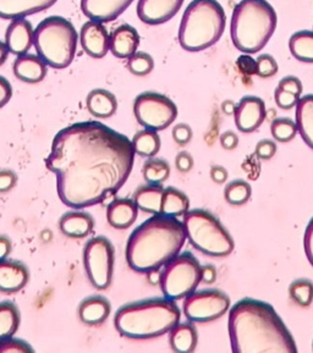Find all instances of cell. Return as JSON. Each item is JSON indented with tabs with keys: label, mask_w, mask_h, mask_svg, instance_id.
I'll return each mask as SVG.
<instances>
[{
	"label": "cell",
	"mask_w": 313,
	"mask_h": 353,
	"mask_svg": "<svg viewBox=\"0 0 313 353\" xmlns=\"http://www.w3.org/2000/svg\"><path fill=\"white\" fill-rule=\"evenodd\" d=\"M163 194L164 188L162 185H153L148 183L145 186H140L134 193V202L137 208L148 213V214H161L162 209Z\"/></svg>",
	"instance_id": "4316f807"
},
{
	"label": "cell",
	"mask_w": 313,
	"mask_h": 353,
	"mask_svg": "<svg viewBox=\"0 0 313 353\" xmlns=\"http://www.w3.org/2000/svg\"><path fill=\"white\" fill-rule=\"evenodd\" d=\"M33 34L34 28L25 17L12 20L6 33V44L9 53L17 57L28 53L33 46Z\"/></svg>",
	"instance_id": "e0dca14e"
},
{
	"label": "cell",
	"mask_w": 313,
	"mask_h": 353,
	"mask_svg": "<svg viewBox=\"0 0 313 353\" xmlns=\"http://www.w3.org/2000/svg\"><path fill=\"white\" fill-rule=\"evenodd\" d=\"M270 132L276 142L287 143L296 136V123L289 118L276 119L270 125Z\"/></svg>",
	"instance_id": "d590c367"
},
{
	"label": "cell",
	"mask_w": 313,
	"mask_h": 353,
	"mask_svg": "<svg viewBox=\"0 0 313 353\" xmlns=\"http://www.w3.org/2000/svg\"><path fill=\"white\" fill-rule=\"evenodd\" d=\"M128 69L132 75L143 77L150 75L154 69V60L148 53L136 52L128 59Z\"/></svg>",
	"instance_id": "8d00e7d4"
},
{
	"label": "cell",
	"mask_w": 313,
	"mask_h": 353,
	"mask_svg": "<svg viewBox=\"0 0 313 353\" xmlns=\"http://www.w3.org/2000/svg\"><path fill=\"white\" fill-rule=\"evenodd\" d=\"M303 247H305V253H306L308 262L313 267V218L310 220L306 231H305Z\"/></svg>",
	"instance_id": "f6af8a7d"
},
{
	"label": "cell",
	"mask_w": 313,
	"mask_h": 353,
	"mask_svg": "<svg viewBox=\"0 0 313 353\" xmlns=\"http://www.w3.org/2000/svg\"><path fill=\"white\" fill-rule=\"evenodd\" d=\"M184 225L176 218L156 214L134 230L126 245V261L137 273L161 269L181 252Z\"/></svg>",
	"instance_id": "3957f363"
},
{
	"label": "cell",
	"mask_w": 313,
	"mask_h": 353,
	"mask_svg": "<svg viewBox=\"0 0 313 353\" xmlns=\"http://www.w3.org/2000/svg\"><path fill=\"white\" fill-rule=\"evenodd\" d=\"M276 10L267 0H241L232 11V44L243 53H259L276 32Z\"/></svg>",
	"instance_id": "5b68a950"
},
{
	"label": "cell",
	"mask_w": 313,
	"mask_h": 353,
	"mask_svg": "<svg viewBox=\"0 0 313 353\" xmlns=\"http://www.w3.org/2000/svg\"><path fill=\"white\" fill-rule=\"evenodd\" d=\"M11 248V240L6 235H0V261L1 259H6V257L10 254Z\"/></svg>",
	"instance_id": "f5cc1de1"
},
{
	"label": "cell",
	"mask_w": 313,
	"mask_h": 353,
	"mask_svg": "<svg viewBox=\"0 0 313 353\" xmlns=\"http://www.w3.org/2000/svg\"><path fill=\"white\" fill-rule=\"evenodd\" d=\"M139 46L140 34L136 31L135 27L121 25L117 27L110 34L109 50L119 59H129L132 54L137 52Z\"/></svg>",
	"instance_id": "ffe728a7"
},
{
	"label": "cell",
	"mask_w": 313,
	"mask_h": 353,
	"mask_svg": "<svg viewBox=\"0 0 313 353\" xmlns=\"http://www.w3.org/2000/svg\"><path fill=\"white\" fill-rule=\"evenodd\" d=\"M210 175H211L212 181L216 183V185H223V183H225V182H227L228 177H229L227 169H225L224 166L221 165L212 166Z\"/></svg>",
	"instance_id": "816d5d0a"
},
{
	"label": "cell",
	"mask_w": 313,
	"mask_h": 353,
	"mask_svg": "<svg viewBox=\"0 0 313 353\" xmlns=\"http://www.w3.org/2000/svg\"><path fill=\"white\" fill-rule=\"evenodd\" d=\"M235 108L236 105L234 104V102H230V101H227V102L223 103V105H221V110L225 112L227 115H232L235 112Z\"/></svg>",
	"instance_id": "9f6ffc18"
},
{
	"label": "cell",
	"mask_w": 313,
	"mask_h": 353,
	"mask_svg": "<svg viewBox=\"0 0 313 353\" xmlns=\"http://www.w3.org/2000/svg\"><path fill=\"white\" fill-rule=\"evenodd\" d=\"M216 280V269L212 264L201 265V283L203 284H214Z\"/></svg>",
	"instance_id": "f907efd6"
},
{
	"label": "cell",
	"mask_w": 313,
	"mask_h": 353,
	"mask_svg": "<svg viewBox=\"0 0 313 353\" xmlns=\"http://www.w3.org/2000/svg\"><path fill=\"white\" fill-rule=\"evenodd\" d=\"M301 97L296 96L290 92L284 91L276 87V93H274V99L278 107L283 110H290L292 108L296 107L297 102L300 101Z\"/></svg>",
	"instance_id": "ab89813d"
},
{
	"label": "cell",
	"mask_w": 313,
	"mask_h": 353,
	"mask_svg": "<svg viewBox=\"0 0 313 353\" xmlns=\"http://www.w3.org/2000/svg\"><path fill=\"white\" fill-rule=\"evenodd\" d=\"M265 104L259 97L245 96L238 103L234 112L235 125L243 134H250L259 129L265 121Z\"/></svg>",
	"instance_id": "4fadbf2b"
},
{
	"label": "cell",
	"mask_w": 313,
	"mask_h": 353,
	"mask_svg": "<svg viewBox=\"0 0 313 353\" xmlns=\"http://www.w3.org/2000/svg\"><path fill=\"white\" fill-rule=\"evenodd\" d=\"M12 96V88L10 82L6 77L0 76V108L6 105Z\"/></svg>",
	"instance_id": "681fc988"
},
{
	"label": "cell",
	"mask_w": 313,
	"mask_h": 353,
	"mask_svg": "<svg viewBox=\"0 0 313 353\" xmlns=\"http://www.w3.org/2000/svg\"><path fill=\"white\" fill-rule=\"evenodd\" d=\"M228 330L235 353L296 352L295 340L276 310L263 301L243 299L232 305Z\"/></svg>",
	"instance_id": "7a4b0ae2"
},
{
	"label": "cell",
	"mask_w": 313,
	"mask_h": 353,
	"mask_svg": "<svg viewBox=\"0 0 313 353\" xmlns=\"http://www.w3.org/2000/svg\"><path fill=\"white\" fill-rule=\"evenodd\" d=\"M20 327V312L15 303L0 302V340L11 337Z\"/></svg>",
	"instance_id": "1f68e13d"
},
{
	"label": "cell",
	"mask_w": 313,
	"mask_h": 353,
	"mask_svg": "<svg viewBox=\"0 0 313 353\" xmlns=\"http://www.w3.org/2000/svg\"><path fill=\"white\" fill-rule=\"evenodd\" d=\"M60 231L71 239H83L92 232L94 219L83 212L65 213L59 221Z\"/></svg>",
	"instance_id": "cb8c5ba5"
},
{
	"label": "cell",
	"mask_w": 313,
	"mask_h": 353,
	"mask_svg": "<svg viewBox=\"0 0 313 353\" xmlns=\"http://www.w3.org/2000/svg\"><path fill=\"white\" fill-rule=\"evenodd\" d=\"M172 134L176 145H186L192 139L194 132L188 123H178L174 126Z\"/></svg>",
	"instance_id": "b9f144b4"
},
{
	"label": "cell",
	"mask_w": 313,
	"mask_h": 353,
	"mask_svg": "<svg viewBox=\"0 0 313 353\" xmlns=\"http://www.w3.org/2000/svg\"><path fill=\"white\" fill-rule=\"evenodd\" d=\"M240 71H243V74L246 75H254L256 74V60L254 58H251L249 54H245L239 57L238 61H236Z\"/></svg>",
	"instance_id": "7dc6e473"
},
{
	"label": "cell",
	"mask_w": 313,
	"mask_h": 353,
	"mask_svg": "<svg viewBox=\"0 0 313 353\" xmlns=\"http://www.w3.org/2000/svg\"><path fill=\"white\" fill-rule=\"evenodd\" d=\"M30 272L23 263L11 259L0 261V291L14 294L23 289L28 283Z\"/></svg>",
	"instance_id": "ac0fdd59"
},
{
	"label": "cell",
	"mask_w": 313,
	"mask_h": 353,
	"mask_svg": "<svg viewBox=\"0 0 313 353\" xmlns=\"http://www.w3.org/2000/svg\"><path fill=\"white\" fill-rule=\"evenodd\" d=\"M8 57H9V49L4 42L0 41V66L6 63Z\"/></svg>",
	"instance_id": "db71d44e"
},
{
	"label": "cell",
	"mask_w": 313,
	"mask_h": 353,
	"mask_svg": "<svg viewBox=\"0 0 313 353\" xmlns=\"http://www.w3.org/2000/svg\"><path fill=\"white\" fill-rule=\"evenodd\" d=\"M312 31H313V28H312Z\"/></svg>",
	"instance_id": "680465c9"
},
{
	"label": "cell",
	"mask_w": 313,
	"mask_h": 353,
	"mask_svg": "<svg viewBox=\"0 0 313 353\" xmlns=\"http://www.w3.org/2000/svg\"><path fill=\"white\" fill-rule=\"evenodd\" d=\"M199 343L197 329L191 321L180 323L169 332V343L174 352H194Z\"/></svg>",
	"instance_id": "d4e9b609"
},
{
	"label": "cell",
	"mask_w": 313,
	"mask_h": 353,
	"mask_svg": "<svg viewBox=\"0 0 313 353\" xmlns=\"http://www.w3.org/2000/svg\"><path fill=\"white\" fill-rule=\"evenodd\" d=\"M252 194V188L249 182L235 180L230 182L224 190V197L228 203L232 205H243L248 203Z\"/></svg>",
	"instance_id": "836d02e7"
},
{
	"label": "cell",
	"mask_w": 313,
	"mask_h": 353,
	"mask_svg": "<svg viewBox=\"0 0 313 353\" xmlns=\"http://www.w3.org/2000/svg\"><path fill=\"white\" fill-rule=\"evenodd\" d=\"M134 0H81L83 15L92 21H114L124 12Z\"/></svg>",
	"instance_id": "2e32d148"
},
{
	"label": "cell",
	"mask_w": 313,
	"mask_h": 353,
	"mask_svg": "<svg viewBox=\"0 0 313 353\" xmlns=\"http://www.w3.org/2000/svg\"><path fill=\"white\" fill-rule=\"evenodd\" d=\"M230 308V297L221 290L194 291L185 297L183 310L192 323H210L224 316Z\"/></svg>",
	"instance_id": "7c38bea8"
},
{
	"label": "cell",
	"mask_w": 313,
	"mask_h": 353,
	"mask_svg": "<svg viewBox=\"0 0 313 353\" xmlns=\"http://www.w3.org/2000/svg\"><path fill=\"white\" fill-rule=\"evenodd\" d=\"M0 352H34L26 341L20 339L6 337L0 340Z\"/></svg>",
	"instance_id": "f35d334b"
},
{
	"label": "cell",
	"mask_w": 313,
	"mask_h": 353,
	"mask_svg": "<svg viewBox=\"0 0 313 353\" xmlns=\"http://www.w3.org/2000/svg\"><path fill=\"white\" fill-rule=\"evenodd\" d=\"M276 153V143L272 139H262L256 145L254 154L262 161H270Z\"/></svg>",
	"instance_id": "60d3db41"
},
{
	"label": "cell",
	"mask_w": 313,
	"mask_h": 353,
	"mask_svg": "<svg viewBox=\"0 0 313 353\" xmlns=\"http://www.w3.org/2000/svg\"><path fill=\"white\" fill-rule=\"evenodd\" d=\"M134 114L141 126L153 131H162L175 121L178 117V108L170 98L164 94L145 92L136 98Z\"/></svg>",
	"instance_id": "30bf717a"
},
{
	"label": "cell",
	"mask_w": 313,
	"mask_h": 353,
	"mask_svg": "<svg viewBox=\"0 0 313 353\" xmlns=\"http://www.w3.org/2000/svg\"><path fill=\"white\" fill-rule=\"evenodd\" d=\"M80 43L87 55L102 59L108 54L110 34L102 22L90 20L81 27Z\"/></svg>",
	"instance_id": "9a60e30c"
},
{
	"label": "cell",
	"mask_w": 313,
	"mask_h": 353,
	"mask_svg": "<svg viewBox=\"0 0 313 353\" xmlns=\"http://www.w3.org/2000/svg\"><path fill=\"white\" fill-rule=\"evenodd\" d=\"M295 108L297 132L303 137L305 143L313 150V94L300 98Z\"/></svg>",
	"instance_id": "83f0119b"
},
{
	"label": "cell",
	"mask_w": 313,
	"mask_h": 353,
	"mask_svg": "<svg viewBox=\"0 0 313 353\" xmlns=\"http://www.w3.org/2000/svg\"><path fill=\"white\" fill-rule=\"evenodd\" d=\"M77 42L75 27L64 17H47L34 28L33 46L37 55L53 69H65L72 63Z\"/></svg>",
	"instance_id": "52a82bcc"
},
{
	"label": "cell",
	"mask_w": 313,
	"mask_h": 353,
	"mask_svg": "<svg viewBox=\"0 0 313 353\" xmlns=\"http://www.w3.org/2000/svg\"><path fill=\"white\" fill-rule=\"evenodd\" d=\"M289 294L296 305H311L313 301V283L308 279H297L289 286Z\"/></svg>",
	"instance_id": "e575fe53"
},
{
	"label": "cell",
	"mask_w": 313,
	"mask_h": 353,
	"mask_svg": "<svg viewBox=\"0 0 313 353\" xmlns=\"http://www.w3.org/2000/svg\"><path fill=\"white\" fill-rule=\"evenodd\" d=\"M115 250L107 237L98 236L87 242L83 263L87 276L98 290H107L113 280Z\"/></svg>",
	"instance_id": "8fae6325"
},
{
	"label": "cell",
	"mask_w": 313,
	"mask_h": 353,
	"mask_svg": "<svg viewBox=\"0 0 313 353\" xmlns=\"http://www.w3.org/2000/svg\"><path fill=\"white\" fill-rule=\"evenodd\" d=\"M201 284V264L189 252L179 253L164 265L159 285L165 299L178 301L192 294Z\"/></svg>",
	"instance_id": "9c48e42d"
},
{
	"label": "cell",
	"mask_w": 313,
	"mask_h": 353,
	"mask_svg": "<svg viewBox=\"0 0 313 353\" xmlns=\"http://www.w3.org/2000/svg\"><path fill=\"white\" fill-rule=\"evenodd\" d=\"M183 4L184 0H139L137 17L147 25H162L172 20Z\"/></svg>",
	"instance_id": "5bb4252c"
},
{
	"label": "cell",
	"mask_w": 313,
	"mask_h": 353,
	"mask_svg": "<svg viewBox=\"0 0 313 353\" xmlns=\"http://www.w3.org/2000/svg\"><path fill=\"white\" fill-rule=\"evenodd\" d=\"M14 75L28 83H38L47 75V64L38 55H19L14 63Z\"/></svg>",
	"instance_id": "44dd1931"
},
{
	"label": "cell",
	"mask_w": 313,
	"mask_h": 353,
	"mask_svg": "<svg viewBox=\"0 0 313 353\" xmlns=\"http://www.w3.org/2000/svg\"><path fill=\"white\" fill-rule=\"evenodd\" d=\"M132 147L135 150V154L146 158H153L158 154L161 150V137L156 134V131L145 129L139 131L132 139Z\"/></svg>",
	"instance_id": "4dcf8cb0"
},
{
	"label": "cell",
	"mask_w": 313,
	"mask_h": 353,
	"mask_svg": "<svg viewBox=\"0 0 313 353\" xmlns=\"http://www.w3.org/2000/svg\"><path fill=\"white\" fill-rule=\"evenodd\" d=\"M278 63L270 54H262L256 59V75L262 79H270L278 72Z\"/></svg>",
	"instance_id": "74e56055"
},
{
	"label": "cell",
	"mask_w": 313,
	"mask_h": 353,
	"mask_svg": "<svg viewBox=\"0 0 313 353\" xmlns=\"http://www.w3.org/2000/svg\"><path fill=\"white\" fill-rule=\"evenodd\" d=\"M289 49L295 59L313 64V31L303 30L294 33L289 39Z\"/></svg>",
	"instance_id": "f546056e"
},
{
	"label": "cell",
	"mask_w": 313,
	"mask_h": 353,
	"mask_svg": "<svg viewBox=\"0 0 313 353\" xmlns=\"http://www.w3.org/2000/svg\"><path fill=\"white\" fill-rule=\"evenodd\" d=\"M190 210L189 197L178 188H164L161 214L178 218L184 216Z\"/></svg>",
	"instance_id": "f1b7e54d"
},
{
	"label": "cell",
	"mask_w": 313,
	"mask_h": 353,
	"mask_svg": "<svg viewBox=\"0 0 313 353\" xmlns=\"http://www.w3.org/2000/svg\"><path fill=\"white\" fill-rule=\"evenodd\" d=\"M17 176L15 172L9 169L0 170V193L9 192L10 190L15 188Z\"/></svg>",
	"instance_id": "ee69618b"
},
{
	"label": "cell",
	"mask_w": 313,
	"mask_h": 353,
	"mask_svg": "<svg viewBox=\"0 0 313 353\" xmlns=\"http://www.w3.org/2000/svg\"><path fill=\"white\" fill-rule=\"evenodd\" d=\"M185 234L190 243L205 256L227 257L234 251V240L229 231L214 215L194 209L184 215Z\"/></svg>",
	"instance_id": "ba28073f"
},
{
	"label": "cell",
	"mask_w": 313,
	"mask_h": 353,
	"mask_svg": "<svg viewBox=\"0 0 313 353\" xmlns=\"http://www.w3.org/2000/svg\"><path fill=\"white\" fill-rule=\"evenodd\" d=\"M139 214V208L134 199H115L107 209V220L114 229L124 230L135 223Z\"/></svg>",
	"instance_id": "603a6c76"
},
{
	"label": "cell",
	"mask_w": 313,
	"mask_h": 353,
	"mask_svg": "<svg viewBox=\"0 0 313 353\" xmlns=\"http://www.w3.org/2000/svg\"><path fill=\"white\" fill-rule=\"evenodd\" d=\"M181 312L175 301L150 299L120 307L114 316V325L120 335L134 340H148L170 332Z\"/></svg>",
	"instance_id": "277c9868"
},
{
	"label": "cell",
	"mask_w": 313,
	"mask_h": 353,
	"mask_svg": "<svg viewBox=\"0 0 313 353\" xmlns=\"http://www.w3.org/2000/svg\"><path fill=\"white\" fill-rule=\"evenodd\" d=\"M135 163L132 142L98 121L70 125L55 134L46 159L57 175L61 202L74 209L104 202L128 181Z\"/></svg>",
	"instance_id": "6da1fadb"
},
{
	"label": "cell",
	"mask_w": 313,
	"mask_h": 353,
	"mask_svg": "<svg viewBox=\"0 0 313 353\" xmlns=\"http://www.w3.org/2000/svg\"><path fill=\"white\" fill-rule=\"evenodd\" d=\"M58 0H0V19L15 20L47 10Z\"/></svg>",
	"instance_id": "d6986e66"
},
{
	"label": "cell",
	"mask_w": 313,
	"mask_h": 353,
	"mask_svg": "<svg viewBox=\"0 0 313 353\" xmlns=\"http://www.w3.org/2000/svg\"><path fill=\"white\" fill-rule=\"evenodd\" d=\"M312 347H313V343H312Z\"/></svg>",
	"instance_id": "6f0895ef"
},
{
	"label": "cell",
	"mask_w": 313,
	"mask_h": 353,
	"mask_svg": "<svg viewBox=\"0 0 313 353\" xmlns=\"http://www.w3.org/2000/svg\"><path fill=\"white\" fill-rule=\"evenodd\" d=\"M219 141L224 150H234L239 145V136L234 131H225L221 134Z\"/></svg>",
	"instance_id": "c3c4849f"
},
{
	"label": "cell",
	"mask_w": 313,
	"mask_h": 353,
	"mask_svg": "<svg viewBox=\"0 0 313 353\" xmlns=\"http://www.w3.org/2000/svg\"><path fill=\"white\" fill-rule=\"evenodd\" d=\"M147 275H148V281H150L151 284H159V279H161L159 269L151 270V272H148V273H147Z\"/></svg>",
	"instance_id": "11a10c76"
},
{
	"label": "cell",
	"mask_w": 313,
	"mask_h": 353,
	"mask_svg": "<svg viewBox=\"0 0 313 353\" xmlns=\"http://www.w3.org/2000/svg\"><path fill=\"white\" fill-rule=\"evenodd\" d=\"M175 166L180 172H189L194 168V158L189 152H180L175 158Z\"/></svg>",
	"instance_id": "bcb514c9"
},
{
	"label": "cell",
	"mask_w": 313,
	"mask_h": 353,
	"mask_svg": "<svg viewBox=\"0 0 313 353\" xmlns=\"http://www.w3.org/2000/svg\"><path fill=\"white\" fill-rule=\"evenodd\" d=\"M87 109L93 117L108 119L113 117L118 109V101L112 92L96 88L88 93L86 101Z\"/></svg>",
	"instance_id": "484cf974"
},
{
	"label": "cell",
	"mask_w": 313,
	"mask_h": 353,
	"mask_svg": "<svg viewBox=\"0 0 313 353\" xmlns=\"http://www.w3.org/2000/svg\"><path fill=\"white\" fill-rule=\"evenodd\" d=\"M278 88L290 92L299 97H301L303 91V82L300 79H297L296 76H286L284 79H281Z\"/></svg>",
	"instance_id": "7bdbcfd3"
},
{
	"label": "cell",
	"mask_w": 313,
	"mask_h": 353,
	"mask_svg": "<svg viewBox=\"0 0 313 353\" xmlns=\"http://www.w3.org/2000/svg\"><path fill=\"white\" fill-rule=\"evenodd\" d=\"M112 305L105 297L94 294L87 297L79 307V318L86 325H101L108 319Z\"/></svg>",
	"instance_id": "7402d4cb"
},
{
	"label": "cell",
	"mask_w": 313,
	"mask_h": 353,
	"mask_svg": "<svg viewBox=\"0 0 313 353\" xmlns=\"http://www.w3.org/2000/svg\"><path fill=\"white\" fill-rule=\"evenodd\" d=\"M225 25V11L216 0H192L179 26V43L186 52L211 48L221 39Z\"/></svg>",
	"instance_id": "8992f818"
},
{
	"label": "cell",
	"mask_w": 313,
	"mask_h": 353,
	"mask_svg": "<svg viewBox=\"0 0 313 353\" xmlns=\"http://www.w3.org/2000/svg\"><path fill=\"white\" fill-rule=\"evenodd\" d=\"M143 179L148 183L153 185H162L163 182L167 181L170 176V165L164 159L151 158L147 161L142 169Z\"/></svg>",
	"instance_id": "d6a6232c"
}]
</instances>
